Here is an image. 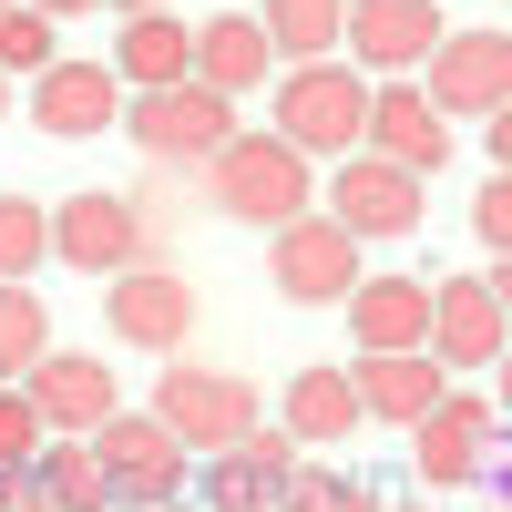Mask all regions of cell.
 <instances>
[{
    "label": "cell",
    "mask_w": 512,
    "mask_h": 512,
    "mask_svg": "<svg viewBox=\"0 0 512 512\" xmlns=\"http://www.w3.org/2000/svg\"><path fill=\"white\" fill-rule=\"evenodd\" d=\"M154 420H164L185 451H236L256 420H267V400H256V379H236V369L164 359V379H154Z\"/></svg>",
    "instance_id": "277c9868"
},
{
    "label": "cell",
    "mask_w": 512,
    "mask_h": 512,
    "mask_svg": "<svg viewBox=\"0 0 512 512\" xmlns=\"http://www.w3.org/2000/svg\"><path fill=\"white\" fill-rule=\"evenodd\" d=\"M502 349H512V318H502L492 277H441L431 287V359L441 369H492Z\"/></svg>",
    "instance_id": "5bb4252c"
},
{
    "label": "cell",
    "mask_w": 512,
    "mask_h": 512,
    "mask_svg": "<svg viewBox=\"0 0 512 512\" xmlns=\"http://www.w3.org/2000/svg\"><path fill=\"white\" fill-rule=\"evenodd\" d=\"M0 113H11V72H0Z\"/></svg>",
    "instance_id": "f35d334b"
},
{
    "label": "cell",
    "mask_w": 512,
    "mask_h": 512,
    "mask_svg": "<svg viewBox=\"0 0 512 512\" xmlns=\"http://www.w3.org/2000/svg\"><path fill=\"white\" fill-rule=\"evenodd\" d=\"M482 482H492V512H512V431H492V461H482Z\"/></svg>",
    "instance_id": "d6a6232c"
},
{
    "label": "cell",
    "mask_w": 512,
    "mask_h": 512,
    "mask_svg": "<svg viewBox=\"0 0 512 512\" xmlns=\"http://www.w3.org/2000/svg\"><path fill=\"white\" fill-rule=\"evenodd\" d=\"M472 236H482L492 256H512V175H492V185L472 195Z\"/></svg>",
    "instance_id": "4dcf8cb0"
},
{
    "label": "cell",
    "mask_w": 512,
    "mask_h": 512,
    "mask_svg": "<svg viewBox=\"0 0 512 512\" xmlns=\"http://www.w3.org/2000/svg\"><path fill=\"white\" fill-rule=\"evenodd\" d=\"M267 277H277V297H287V308H328V297L349 308V287H359L369 267H359V236L338 226V216H318V205H308L297 226H277V236H267Z\"/></svg>",
    "instance_id": "8992f818"
},
{
    "label": "cell",
    "mask_w": 512,
    "mask_h": 512,
    "mask_svg": "<svg viewBox=\"0 0 512 512\" xmlns=\"http://www.w3.org/2000/svg\"><path fill=\"white\" fill-rule=\"evenodd\" d=\"M205 205H216L226 226H297L318 205V175H308V154L277 144V134H236L216 164H205Z\"/></svg>",
    "instance_id": "6da1fadb"
},
{
    "label": "cell",
    "mask_w": 512,
    "mask_h": 512,
    "mask_svg": "<svg viewBox=\"0 0 512 512\" xmlns=\"http://www.w3.org/2000/svg\"><path fill=\"white\" fill-rule=\"evenodd\" d=\"M492 175H512V103L492 113Z\"/></svg>",
    "instance_id": "836d02e7"
},
{
    "label": "cell",
    "mask_w": 512,
    "mask_h": 512,
    "mask_svg": "<svg viewBox=\"0 0 512 512\" xmlns=\"http://www.w3.org/2000/svg\"><path fill=\"white\" fill-rule=\"evenodd\" d=\"M256 21H267L277 62H338V41H349V0H256Z\"/></svg>",
    "instance_id": "603a6c76"
},
{
    "label": "cell",
    "mask_w": 512,
    "mask_h": 512,
    "mask_svg": "<svg viewBox=\"0 0 512 512\" xmlns=\"http://www.w3.org/2000/svg\"><path fill=\"white\" fill-rule=\"evenodd\" d=\"M492 297H502V318H512V256H502V267H492Z\"/></svg>",
    "instance_id": "d590c367"
},
{
    "label": "cell",
    "mask_w": 512,
    "mask_h": 512,
    "mask_svg": "<svg viewBox=\"0 0 512 512\" xmlns=\"http://www.w3.org/2000/svg\"><path fill=\"white\" fill-rule=\"evenodd\" d=\"M359 154H390V164H410V175H441L451 164V123L431 113V93L400 72V82H369V144Z\"/></svg>",
    "instance_id": "2e32d148"
},
{
    "label": "cell",
    "mask_w": 512,
    "mask_h": 512,
    "mask_svg": "<svg viewBox=\"0 0 512 512\" xmlns=\"http://www.w3.org/2000/svg\"><path fill=\"white\" fill-rule=\"evenodd\" d=\"M277 144L297 154H328V164H349L369 144V72L359 62H287L277 72Z\"/></svg>",
    "instance_id": "7a4b0ae2"
},
{
    "label": "cell",
    "mask_w": 512,
    "mask_h": 512,
    "mask_svg": "<svg viewBox=\"0 0 512 512\" xmlns=\"http://www.w3.org/2000/svg\"><path fill=\"white\" fill-rule=\"evenodd\" d=\"M123 205H134V246H144V267H164V246H175V216H185V205H175V175L154 164V175L123 195Z\"/></svg>",
    "instance_id": "83f0119b"
},
{
    "label": "cell",
    "mask_w": 512,
    "mask_h": 512,
    "mask_svg": "<svg viewBox=\"0 0 512 512\" xmlns=\"http://www.w3.org/2000/svg\"><path fill=\"white\" fill-rule=\"evenodd\" d=\"M349 338H359V359L369 349H431V287H420L410 267L359 277L349 287Z\"/></svg>",
    "instance_id": "ffe728a7"
},
{
    "label": "cell",
    "mask_w": 512,
    "mask_h": 512,
    "mask_svg": "<svg viewBox=\"0 0 512 512\" xmlns=\"http://www.w3.org/2000/svg\"><path fill=\"white\" fill-rule=\"evenodd\" d=\"M31 267H52V205L0 195V287H31Z\"/></svg>",
    "instance_id": "d4e9b609"
},
{
    "label": "cell",
    "mask_w": 512,
    "mask_h": 512,
    "mask_svg": "<svg viewBox=\"0 0 512 512\" xmlns=\"http://www.w3.org/2000/svg\"><path fill=\"white\" fill-rule=\"evenodd\" d=\"M113 11H123V21H134V11H175V0H113Z\"/></svg>",
    "instance_id": "74e56055"
},
{
    "label": "cell",
    "mask_w": 512,
    "mask_h": 512,
    "mask_svg": "<svg viewBox=\"0 0 512 512\" xmlns=\"http://www.w3.org/2000/svg\"><path fill=\"white\" fill-rule=\"evenodd\" d=\"M0 512H52V492H41V472H0Z\"/></svg>",
    "instance_id": "1f68e13d"
},
{
    "label": "cell",
    "mask_w": 512,
    "mask_h": 512,
    "mask_svg": "<svg viewBox=\"0 0 512 512\" xmlns=\"http://www.w3.org/2000/svg\"><path fill=\"white\" fill-rule=\"evenodd\" d=\"M0 11H11V0H0Z\"/></svg>",
    "instance_id": "ab89813d"
},
{
    "label": "cell",
    "mask_w": 512,
    "mask_h": 512,
    "mask_svg": "<svg viewBox=\"0 0 512 512\" xmlns=\"http://www.w3.org/2000/svg\"><path fill=\"white\" fill-rule=\"evenodd\" d=\"M103 328L123 338V349H185L195 338V287L175 277V267H123V277H103Z\"/></svg>",
    "instance_id": "9c48e42d"
},
{
    "label": "cell",
    "mask_w": 512,
    "mask_h": 512,
    "mask_svg": "<svg viewBox=\"0 0 512 512\" xmlns=\"http://www.w3.org/2000/svg\"><path fill=\"white\" fill-rule=\"evenodd\" d=\"M410 461H420V482H431V492L482 482V461H492V410H482L472 390H441V410L410 431Z\"/></svg>",
    "instance_id": "e0dca14e"
},
{
    "label": "cell",
    "mask_w": 512,
    "mask_h": 512,
    "mask_svg": "<svg viewBox=\"0 0 512 512\" xmlns=\"http://www.w3.org/2000/svg\"><path fill=\"white\" fill-rule=\"evenodd\" d=\"M41 492H52V512H113V482H103V451L93 441H41Z\"/></svg>",
    "instance_id": "cb8c5ba5"
},
{
    "label": "cell",
    "mask_w": 512,
    "mask_h": 512,
    "mask_svg": "<svg viewBox=\"0 0 512 512\" xmlns=\"http://www.w3.org/2000/svg\"><path fill=\"white\" fill-rule=\"evenodd\" d=\"M31 123L52 144H93V134H113L123 123V72L113 62H52L31 82Z\"/></svg>",
    "instance_id": "4fadbf2b"
},
{
    "label": "cell",
    "mask_w": 512,
    "mask_h": 512,
    "mask_svg": "<svg viewBox=\"0 0 512 512\" xmlns=\"http://www.w3.org/2000/svg\"><path fill=\"white\" fill-rule=\"evenodd\" d=\"M41 21H82V11H103V0H31Z\"/></svg>",
    "instance_id": "e575fe53"
},
{
    "label": "cell",
    "mask_w": 512,
    "mask_h": 512,
    "mask_svg": "<svg viewBox=\"0 0 512 512\" xmlns=\"http://www.w3.org/2000/svg\"><path fill=\"white\" fill-rule=\"evenodd\" d=\"M52 256L82 277H123V267H144V246H134V205H123L113 185H82L52 205Z\"/></svg>",
    "instance_id": "7c38bea8"
},
{
    "label": "cell",
    "mask_w": 512,
    "mask_h": 512,
    "mask_svg": "<svg viewBox=\"0 0 512 512\" xmlns=\"http://www.w3.org/2000/svg\"><path fill=\"white\" fill-rule=\"evenodd\" d=\"M93 451H103L113 502H134V512H164V502L185 492V441L164 431L154 410H113L103 431H93Z\"/></svg>",
    "instance_id": "52a82bcc"
},
{
    "label": "cell",
    "mask_w": 512,
    "mask_h": 512,
    "mask_svg": "<svg viewBox=\"0 0 512 512\" xmlns=\"http://www.w3.org/2000/svg\"><path fill=\"white\" fill-rule=\"evenodd\" d=\"M328 216L349 226L359 246L369 236H420V216H431V185L410 175V164H390V154H349L328 175Z\"/></svg>",
    "instance_id": "ba28073f"
},
{
    "label": "cell",
    "mask_w": 512,
    "mask_h": 512,
    "mask_svg": "<svg viewBox=\"0 0 512 512\" xmlns=\"http://www.w3.org/2000/svg\"><path fill=\"white\" fill-rule=\"evenodd\" d=\"M349 390H359V410L379 420V431H420V420L441 410L451 369H441L431 349H369V359L349 369Z\"/></svg>",
    "instance_id": "9a60e30c"
},
{
    "label": "cell",
    "mask_w": 512,
    "mask_h": 512,
    "mask_svg": "<svg viewBox=\"0 0 512 512\" xmlns=\"http://www.w3.org/2000/svg\"><path fill=\"white\" fill-rule=\"evenodd\" d=\"M123 134L144 144V164H164V175H205L246 123L226 93H205V82H175V93H134L123 103Z\"/></svg>",
    "instance_id": "3957f363"
},
{
    "label": "cell",
    "mask_w": 512,
    "mask_h": 512,
    "mask_svg": "<svg viewBox=\"0 0 512 512\" xmlns=\"http://www.w3.org/2000/svg\"><path fill=\"white\" fill-rule=\"evenodd\" d=\"M441 0H349V41H338V52H349L359 72H420V62H431L441 52Z\"/></svg>",
    "instance_id": "8fae6325"
},
{
    "label": "cell",
    "mask_w": 512,
    "mask_h": 512,
    "mask_svg": "<svg viewBox=\"0 0 512 512\" xmlns=\"http://www.w3.org/2000/svg\"><path fill=\"white\" fill-rule=\"evenodd\" d=\"M492 379H502V410H512V349H502V359H492Z\"/></svg>",
    "instance_id": "8d00e7d4"
},
{
    "label": "cell",
    "mask_w": 512,
    "mask_h": 512,
    "mask_svg": "<svg viewBox=\"0 0 512 512\" xmlns=\"http://www.w3.org/2000/svg\"><path fill=\"white\" fill-rule=\"evenodd\" d=\"M359 390H349V369H297L287 379V400H277V431H297V451L308 441H349L359 431Z\"/></svg>",
    "instance_id": "7402d4cb"
},
{
    "label": "cell",
    "mask_w": 512,
    "mask_h": 512,
    "mask_svg": "<svg viewBox=\"0 0 512 512\" xmlns=\"http://www.w3.org/2000/svg\"><path fill=\"white\" fill-rule=\"evenodd\" d=\"M277 512H379V492H359V482H328L318 461H297V472H287V492H277Z\"/></svg>",
    "instance_id": "f1b7e54d"
},
{
    "label": "cell",
    "mask_w": 512,
    "mask_h": 512,
    "mask_svg": "<svg viewBox=\"0 0 512 512\" xmlns=\"http://www.w3.org/2000/svg\"><path fill=\"white\" fill-rule=\"evenodd\" d=\"M164 512H175V502H164Z\"/></svg>",
    "instance_id": "60d3db41"
},
{
    "label": "cell",
    "mask_w": 512,
    "mask_h": 512,
    "mask_svg": "<svg viewBox=\"0 0 512 512\" xmlns=\"http://www.w3.org/2000/svg\"><path fill=\"white\" fill-rule=\"evenodd\" d=\"M195 82H205V93H226V103L267 93V82H277V41H267V21H246V11L195 21Z\"/></svg>",
    "instance_id": "d6986e66"
},
{
    "label": "cell",
    "mask_w": 512,
    "mask_h": 512,
    "mask_svg": "<svg viewBox=\"0 0 512 512\" xmlns=\"http://www.w3.org/2000/svg\"><path fill=\"white\" fill-rule=\"evenodd\" d=\"M21 390H31V410H41V431H52V441H93L103 420L123 410L113 369H103V359H82V349H41Z\"/></svg>",
    "instance_id": "30bf717a"
},
{
    "label": "cell",
    "mask_w": 512,
    "mask_h": 512,
    "mask_svg": "<svg viewBox=\"0 0 512 512\" xmlns=\"http://www.w3.org/2000/svg\"><path fill=\"white\" fill-rule=\"evenodd\" d=\"M287 472H297V431H267V420H256L236 451L205 461V502H216V512H277Z\"/></svg>",
    "instance_id": "ac0fdd59"
},
{
    "label": "cell",
    "mask_w": 512,
    "mask_h": 512,
    "mask_svg": "<svg viewBox=\"0 0 512 512\" xmlns=\"http://www.w3.org/2000/svg\"><path fill=\"white\" fill-rule=\"evenodd\" d=\"M41 441H52V431H41L31 390H21V379H0V472H31V461H41Z\"/></svg>",
    "instance_id": "f546056e"
},
{
    "label": "cell",
    "mask_w": 512,
    "mask_h": 512,
    "mask_svg": "<svg viewBox=\"0 0 512 512\" xmlns=\"http://www.w3.org/2000/svg\"><path fill=\"white\" fill-rule=\"evenodd\" d=\"M52 62H62V41H52V21H41L31 0H11V11H0V72H11V82L31 72V82H41Z\"/></svg>",
    "instance_id": "4316f807"
},
{
    "label": "cell",
    "mask_w": 512,
    "mask_h": 512,
    "mask_svg": "<svg viewBox=\"0 0 512 512\" xmlns=\"http://www.w3.org/2000/svg\"><path fill=\"white\" fill-rule=\"evenodd\" d=\"M52 349V318H41L31 287H0V379H31V359Z\"/></svg>",
    "instance_id": "484cf974"
},
{
    "label": "cell",
    "mask_w": 512,
    "mask_h": 512,
    "mask_svg": "<svg viewBox=\"0 0 512 512\" xmlns=\"http://www.w3.org/2000/svg\"><path fill=\"white\" fill-rule=\"evenodd\" d=\"M420 93H431V113L441 123H461V113H502L512 103V31H492V21H472V31H441V52L410 72Z\"/></svg>",
    "instance_id": "5b68a950"
},
{
    "label": "cell",
    "mask_w": 512,
    "mask_h": 512,
    "mask_svg": "<svg viewBox=\"0 0 512 512\" xmlns=\"http://www.w3.org/2000/svg\"><path fill=\"white\" fill-rule=\"evenodd\" d=\"M113 72H123V93H175V82H195V21L134 11L123 41H113Z\"/></svg>",
    "instance_id": "44dd1931"
}]
</instances>
